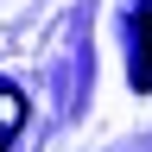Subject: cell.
Masks as SVG:
<instances>
[{
  "label": "cell",
  "mask_w": 152,
  "mask_h": 152,
  "mask_svg": "<svg viewBox=\"0 0 152 152\" xmlns=\"http://www.w3.org/2000/svg\"><path fill=\"white\" fill-rule=\"evenodd\" d=\"M146 57H152V19H146ZM140 83H146V89H152V64H146V70H140Z\"/></svg>",
  "instance_id": "7a4b0ae2"
},
{
  "label": "cell",
  "mask_w": 152,
  "mask_h": 152,
  "mask_svg": "<svg viewBox=\"0 0 152 152\" xmlns=\"http://www.w3.org/2000/svg\"><path fill=\"white\" fill-rule=\"evenodd\" d=\"M19 127H26V95H19L13 83H0V152L19 140Z\"/></svg>",
  "instance_id": "6da1fadb"
}]
</instances>
